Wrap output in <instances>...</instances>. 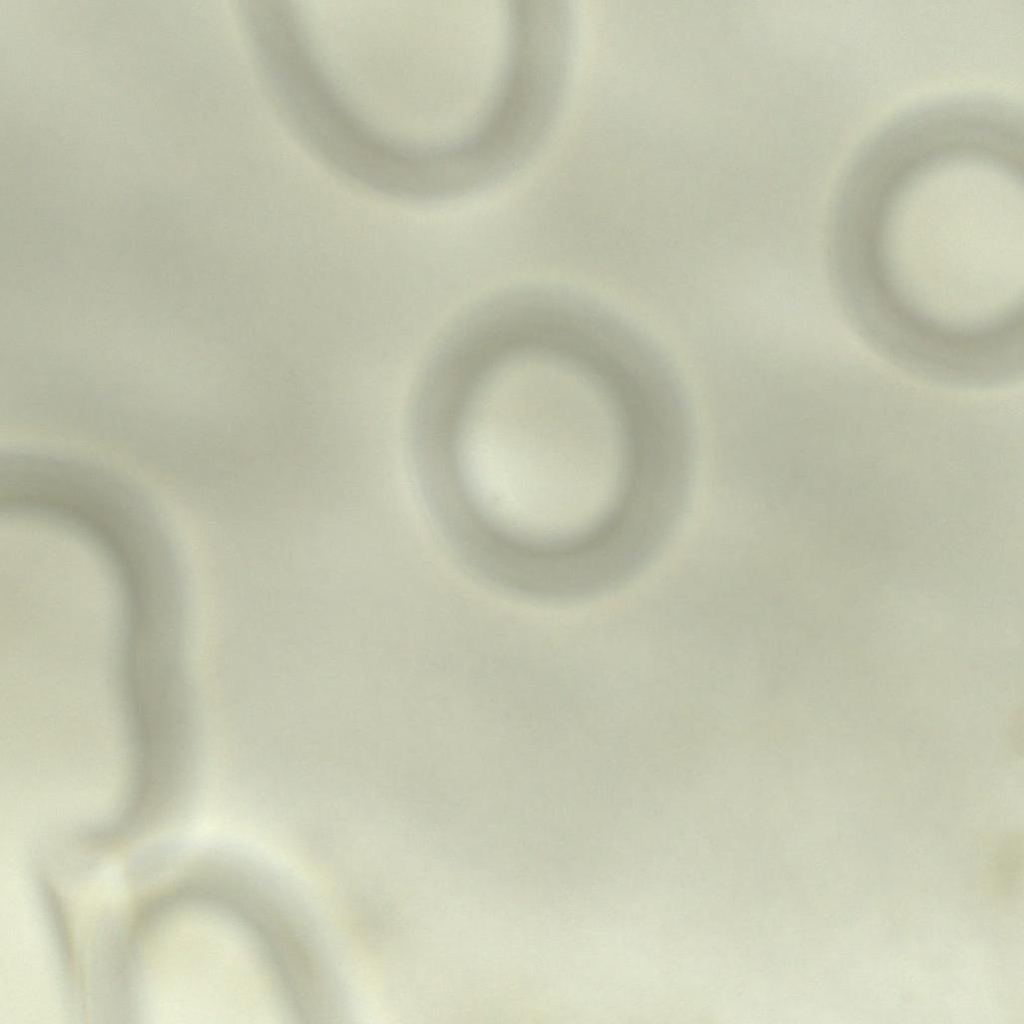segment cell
Masks as SVG:
<instances>
[{
	"label": "cell",
	"mask_w": 1024,
	"mask_h": 1024,
	"mask_svg": "<svg viewBox=\"0 0 1024 1024\" xmlns=\"http://www.w3.org/2000/svg\"><path fill=\"white\" fill-rule=\"evenodd\" d=\"M434 427L425 481L498 567L545 579L635 568L665 521L674 444L638 374L548 345L489 358Z\"/></svg>",
	"instance_id": "1"
},
{
	"label": "cell",
	"mask_w": 1024,
	"mask_h": 1024,
	"mask_svg": "<svg viewBox=\"0 0 1024 1024\" xmlns=\"http://www.w3.org/2000/svg\"><path fill=\"white\" fill-rule=\"evenodd\" d=\"M903 189L882 206L874 239L889 302L943 341L998 333L1022 304L1021 200L990 188Z\"/></svg>",
	"instance_id": "2"
}]
</instances>
